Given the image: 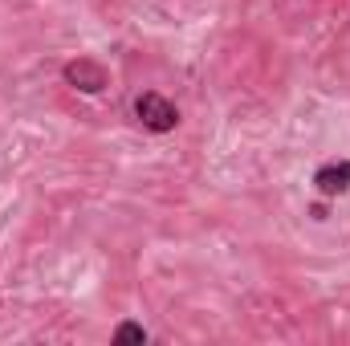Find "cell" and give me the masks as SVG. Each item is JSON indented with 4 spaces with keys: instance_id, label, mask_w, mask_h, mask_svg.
Listing matches in <instances>:
<instances>
[{
    "instance_id": "6da1fadb",
    "label": "cell",
    "mask_w": 350,
    "mask_h": 346,
    "mask_svg": "<svg viewBox=\"0 0 350 346\" xmlns=\"http://www.w3.org/2000/svg\"><path fill=\"white\" fill-rule=\"evenodd\" d=\"M135 114H139V122L147 131H159V135H167V131L179 127V110H175L163 94H155V90H143L135 98Z\"/></svg>"
},
{
    "instance_id": "7a4b0ae2",
    "label": "cell",
    "mask_w": 350,
    "mask_h": 346,
    "mask_svg": "<svg viewBox=\"0 0 350 346\" xmlns=\"http://www.w3.org/2000/svg\"><path fill=\"white\" fill-rule=\"evenodd\" d=\"M62 74H66V82H70V86L82 90V94H98V90L106 86V70H102L94 57H78V62H70Z\"/></svg>"
},
{
    "instance_id": "3957f363",
    "label": "cell",
    "mask_w": 350,
    "mask_h": 346,
    "mask_svg": "<svg viewBox=\"0 0 350 346\" xmlns=\"http://www.w3.org/2000/svg\"><path fill=\"white\" fill-rule=\"evenodd\" d=\"M314 187L326 196V200H334V196H342L350 187V159H334V163H322L318 172H314Z\"/></svg>"
},
{
    "instance_id": "277c9868",
    "label": "cell",
    "mask_w": 350,
    "mask_h": 346,
    "mask_svg": "<svg viewBox=\"0 0 350 346\" xmlns=\"http://www.w3.org/2000/svg\"><path fill=\"white\" fill-rule=\"evenodd\" d=\"M147 338H151V334H147L139 322H122V326L114 330V343H139V346H143Z\"/></svg>"
}]
</instances>
